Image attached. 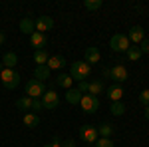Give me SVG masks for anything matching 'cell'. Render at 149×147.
<instances>
[{
	"label": "cell",
	"instance_id": "obj_1",
	"mask_svg": "<svg viewBox=\"0 0 149 147\" xmlns=\"http://www.w3.org/2000/svg\"><path fill=\"white\" fill-rule=\"evenodd\" d=\"M90 74H92V66L88 64V62H74L72 64V68H70V76L74 82H86V79L90 78Z\"/></svg>",
	"mask_w": 149,
	"mask_h": 147
},
{
	"label": "cell",
	"instance_id": "obj_2",
	"mask_svg": "<svg viewBox=\"0 0 149 147\" xmlns=\"http://www.w3.org/2000/svg\"><path fill=\"white\" fill-rule=\"evenodd\" d=\"M24 90H26V95H28L30 100H42V95L46 93V86H44V82L28 79L26 86H24Z\"/></svg>",
	"mask_w": 149,
	"mask_h": 147
},
{
	"label": "cell",
	"instance_id": "obj_3",
	"mask_svg": "<svg viewBox=\"0 0 149 147\" xmlns=\"http://www.w3.org/2000/svg\"><path fill=\"white\" fill-rule=\"evenodd\" d=\"M0 79H2V86H4L6 90H16L18 84H20L18 72H16V70H8V68H4L0 72Z\"/></svg>",
	"mask_w": 149,
	"mask_h": 147
},
{
	"label": "cell",
	"instance_id": "obj_4",
	"mask_svg": "<svg viewBox=\"0 0 149 147\" xmlns=\"http://www.w3.org/2000/svg\"><path fill=\"white\" fill-rule=\"evenodd\" d=\"M109 48L113 52H127L131 48V42H129V38L125 34H113L111 40H109Z\"/></svg>",
	"mask_w": 149,
	"mask_h": 147
},
{
	"label": "cell",
	"instance_id": "obj_5",
	"mask_svg": "<svg viewBox=\"0 0 149 147\" xmlns=\"http://www.w3.org/2000/svg\"><path fill=\"white\" fill-rule=\"evenodd\" d=\"M80 105H81V109H84L86 113H95L97 107H100V100L93 98V95H90V93H84L81 100H80Z\"/></svg>",
	"mask_w": 149,
	"mask_h": 147
},
{
	"label": "cell",
	"instance_id": "obj_6",
	"mask_svg": "<svg viewBox=\"0 0 149 147\" xmlns=\"http://www.w3.org/2000/svg\"><path fill=\"white\" fill-rule=\"evenodd\" d=\"M107 76L113 79L115 84H123V82H127V68L125 66H121V64H117V66H113L111 70H107Z\"/></svg>",
	"mask_w": 149,
	"mask_h": 147
},
{
	"label": "cell",
	"instance_id": "obj_7",
	"mask_svg": "<svg viewBox=\"0 0 149 147\" xmlns=\"http://www.w3.org/2000/svg\"><path fill=\"white\" fill-rule=\"evenodd\" d=\"M42 105H44V109H56L58 105H60V95H58L54 90H48L44 95H42Z\"/></svg>",
	"mask_w": 149,
	"mask_h": 147
},
{
	"label": "cell",
	"instance_id": "obj_8",
	"mask_svg": "<svg viewBox=\"0 0 149 147\" xmlns=\"http://www.w3.org/2000/svg\"><path fill=\"white\" fill-rule=\"evenodd\" d=\"M80 137L86 141V143H95L97 141V127L95 125H84L81 127V131H80Z\"/></svg>",
	"mask_w": 149,
	"mask_h": 147
},
{
	"label": "cell",
	"instance_id": "obj_9",
	"mask_svg": "<svg viewBox=\"0 0 149 147\" xmlns=\"http://www.w3.org/2000/svg\"><path fill=\"white\" fill-rule=\"evenodd\" d=\"M34 24H36V32H42V34H46L54 28V20L50 16H40L34 20Z\"/></svg>",
	"mask_w": 149,
	"mask_h": 147
},
{
	"label": "cell",
	"instance_id": "obj_10",
	"mask_svg": "<svg viewBox=\"0 0 149 147\" xmlns=\"http://www.w3.org/2000/svg\"><path fill=\"white\" fill-rule=\"evenodd\" d=\"M30 46L36 48V50H44L48 46V36L42 34V32H34V34L30 36Z\"/></svg>",
	"mask_w": 149,
	"mask_h": 147
},
{
	"label": "cell",
	"instance_id": "obj_11",
	"mask_svg": "<svg viewBox=\"0 0 149 147\" xmlns=\"http://www.w3.org/2000/svg\"><path fill=\"white\" fill-rule=\"evenodd\" d=\"M107 100L113 103V102H121V98H123V88L119 86V84H111L109 88H107Z\"/></svg>",
	"mask_w": 149,
	"mask_h": 147
},
{
	"label": "cell",
	"instance_id": "obj_12",
	"mask_svg": "<svg viewBox=\"0 0 149 147\" xmlns=\"http://www.w3.org/2000/svg\"><path fill=\"white\" fill-rule=\"evenodd\" d=\"M127 38H129V42H133V44H141V42L145 40V32H143L141 26H133V28L127 32Z\"/></svg>",
	"mask_w": 149,
	"mask_h": 147
},
{
	"label": "cell",
	"instance_id": "obj_13",
	"mask_svg": "<svg viewBox=\"0 0 149 147\" xmlns=\"http://www.w3.org/2000/svg\"><path fill=\"white\" fill-rule=\"evenodd\" d=\"M2 66L8 70H14L18 66V56L14 54V52H6L4 56H2Z\"/></svg>",
	"mask_w": 149,
	"mask_h": 147
},
{
	"label": "cell",
	"instance_id": "obj_14",
	"mask_svg": "<svg viewBox=\"0 0 149 147\" xmlns=\"http://www.w3.org/2000/svg\"><path fill=\"white\" fill-rule=\"evenodd\" d=\"M100 58H102L100 50H97L95 46H92V48L86 50V60H84V62H88V64L92 66V64H97V62H100Z\"/></svg>",
	"mask_w": 149,
	"mask_h": 147
},
{
	"label": "cell",
	"instance_id": "obj_15",
	"mask_svg": "<svg viewBox=\"0 0 149 147\" xmlns=\"http://www.w3.org/2000/svg\"><path fill=\"white\" fill-rule=\"evenodd\" d=\"M20 32L32 36V34L36 32V24H34V20H32V18H28V16H26V18H22V20H20Z\"/></svg>",
	"mask_w": 149,
	"mask_h": 147
},
{
	"label": "cell",
	"instance_id": "obj_16",
	"mask_svg": "<svg viewBox=\"0 0 149 147\" xmlns=\"http://www.w3.org/2000/svg\"><path fill=\"white\" fill-rule=\"evenodd\" d=\"M46 66L50 70H62L64 66H66V58H64V56H50Z\"/></svg>",
	"mask_w": 149,
	"mask_h": 147
},
{
	"label": "cell",
	"instance_id": "obj_17",
	"mask_svg": "<svg viewBox=\"0 0 149 147\" xmlns=\"http://www.w3.org/2000/svg\"><path fill=\"white\" fill-rule=\"evenodd\" d=\"M80 100H81V93H80L78 88H70V90L66 91V102L68 103L76 105V103H80Z\"/></svg>",
	"mask_w": 149,
	"mask_h": 147
},
{
	"label": "cell",
	"instance_id": "obj_18",
	"mask_svg": "<svg viewBox=\"0 0 149 147\" xmlns=\"http://www.w3.org/2000/svg\"><path fill=\"white\" fill-rule=\"evenodd\" d=\"M50 72H52V70L48 68V66H36V70H34V79L44 82V79L50 78Z\"/></svg>",
	"mask_w": 149,
	"mask_h": 147
},
{
	"label": "cell",
	"instance_id": "obj_19",
	"mask_svg": "<svg viewBox=\"0 0 149 147\" xmlns=\"http://www.w3.org/2000/svg\"><path fill=\"white\" fill-rule=\"evenodd\" d=\"M72 84H74V79H72L70 74H60L58 79H56V86L64 88V90H70V88H72Z\"/></svg>",
	"mask_w": 149,
	"mask_h": 147
},
{
	"label": "cell",
	"instance_id": "obj_20",
	"mask_svg": "<svg viewBox=\"0 0 149 147\" xmlns=\"http://www.w3.org/2000/svg\"><path fill=\"white\" fill-rule=\"evenodd\" d=\"M24 125L26 127H38L40 125V117L36 115V113H24Z\"/></svg>",
	"mask_w": 149,
	"mask_h": 147
},
{
	"label": "cell",
	"instance_id": "obj_21",
	"mask_svg": "<svg viewBox=\"0 0 149 147\" xmlns=\"http://www.w3.org/2000/svg\"><path fill=\"white\" fill-rule=\"evenodd\" d=\"M16 107H18L20 111H30V107H32V100H30L28 95H22V98L16 100Z\"/></svg>",
	"mask_w": 149,
	"mask_h": 147
},
{
	"label": "cell",
	"instance_id": "obj_22",
	"mask_svg": "<svg viewBox=\"0 0 149 147\" xmlns=\"http://www.w3.org/2000/svg\"><path fill=\"white\" fill-rule=\"evenodd\" d=\"M48 58H50V56H48L46 50H36V52H34V62L38 64V66H46Z\"/></svg>",
	"mask_w": 149,
	"mask_h": 147
},
{
	"label": "cell",
	"instance_id": "obj_23",
	"mask_svg": "<svg viewBox=\"0 0 149 147\" xmlns=\"http://www.w3.org/2000/svg\"><path fill=\"white\" fill-rule=\"evenodd\" d=\"M102 91H103V84L100 82V79H95V82H90V90H88V93H90V95L97 98Z\"/></svg>",
	"mask_w": 149,
	"mask_h": 147
},
{
	"label": "cell",
	"instance_id": "obj_24",
	"mask_svg": "<svg viewBox=\"0 0 149 147\" xmlns=\"http://www.w3.org/2000/svg\"><path fill=\"white\" fill-rule=\"evenodd\" d=\"M111 133H113V127L109 123H102L97 127V135L100 137H111Z\"/></svg>",
	"mask_w": 149,
	"mask_h": 147
},
{
	"label": "cell",
	"instance_id": "obj_25",
	"mask_svg": "<svg viewBox=\"0 0 149 147\" xmlns=\"http://www.w3.org/2000/svg\"><path fill=\"white\" fill-rule=\"evenodd\" d=\"M84 6H86L88 10L95 12V10H100V8L103 6V0H84Z\"/></svg>",
	"mask_w": 149,
	"mask_h": 147
},
{
	"label": "cell",
	"instance_id": "obj_26",
	"mask_svg": "<svg viewBox=\"0 0 149 147\" xmlns=\"http://www.w3.org/2000/svg\"><path fill=\"white\" fill-rule=\"evenodd\" d=\"M111 113L117 115V117L123 115V113H125V105H123V102H113L111 103Z\"/></svg>",
	"mask_w": 149,
	"mask_h": 147
},
{
	"label": "cell",
	"instance_id": "obj_27",
	"mask_svg": "<svg viewBox=\"0 0 149 147\" xmlns=\"http://www.w3.org/2000/svg\"><path fill=\"white\" fill-rule=\"evenodd\" d=\"M139 58H141V50H139V48H129V50H127V60L137 62Z\"/></svg>",
	"mask_w": 149,
	"mask_h": 147
},
{
	"label": "cell",
	"instance_id": "obj_28",
	"mask_svg": "<svg viewBox=\"0 0 149 147\" xmlns=\"http://www.w3.org/2000/svg\"><path fill=\"white\" fill-rule=\"evenodd\" d=\"M93 145H95V147H115L113 143H111L109 137H97V141H95Z\"/></svg>",
	"mask_w": 149,
	"mask_h": 147
},
{
	"label": "cell",
	"instance_id": "obj_29",
	"mask_svg": "<svg viewBox=\"0 0 149 147\" xmlns=\"http://www.w3.org/2000/svg\"><path fill=\"white\" fill-rule=\"evenodd\" d=\"M139 102L143 103L145 107H147V105H149V90H143V91H141V93H139Z\"/></svg>",
	"mask_w": 149,
	"mask_h": 147
},
{
	"label": "cell",
	"instance_id": "obj_30",
	"mask_svg": "<svg viewBox=\"0 0 149 147\" xmlns=\"http://www.w3.org/2000/svg\"><path fill=\"white\" fill-rule=\"evenodd\" d=\"M78 90H80L81 95L88 93V90H90V82H88V79H86V82H80V84H78Z\"/></svg>",
	"mask_w": 149,
	"mask_h": 147
},
{
	"label": "cell",
	"instance_id": "obj_31",
	"mask_svg": "<svg viewBox=\"0 0 149 147\" xmlns=\"http://www.w3.org/2000/svg\"><path fill=\"white\" fill-rule=\"evenodd\" d=\"M32 111H40V109H44V105H42V102L40 100H32V107H30Z\"/></svg>",
	"mask_w": 149,
	"mask_h": 147
},
{
	"label": "cell",
	"instance_id": "obj_32",
	"mask_svg": "<svg viewBox=\"0 0 149 147\" xmlns=\"http://www.w3.org/2000/svg\"><path fill=\"white\" fill-rule=\"evenodd\" d=\"M139 50H141V54H149V40L147 38L141 42V48H139Z\"/></svg>",
	"mask_w": 149,
	"mask_h": 147
},
{
	"label": "cell",
	"instance_id": "obj_33",
	"mask_svg": "<svg viewBox=\"0 0 149 147\" xmlns=\"http://www.w3.org/2000/svg\"><path fill=\"white\" fill-rule=\"evenodd\" d=\"M44 147H62V141H60V137H54V141L52 143H46Z\"/></svg>",
	"mask_w": 149,
	"mask_h": 147
},
{
	"label": "cell",
	"instance_id": "obj_34",
	"mask_svg": "<svg viewBox=\"0 0 149 147\" xmlns=\"http://www.w3.org/2000/svg\"><path fill=\"white\" fill-rule=\"evenodd\" d=\"M62 147H76V143H74V139H66Z\"/></svg>",
	"mask_w": 149,
	"mask_h": 147
},
{
	"label": "cell",
	"instance_id": "obj_35",
	"mask_svg": "<svg viewBox=\"0 0 149 147\" xmlns=\"http://www.w3.org/2000/svg\"><path fill=\"white\" fill-rule=\"evenodd\" d=\"M4 40H6V36H4V32L0 30V44H4Z\"/></svg>",
	"mask_w": 149,
	"mask_h": 147
},
{
	"label": "cell",
	"instance_id": "obj_36",
	"mask_svg": "<svg viewBox=\"0 0 149 147\" xmlns=\"http://www.w3.org/2000/svg\"><path fill=\"white\" fill-rule=\"evenodd\" d=\"M145 117H147V119H149V105H147V107H145Z\"/></svg>",
	"mask_w": 149,
	"mask_h": 147
},
{
	"label": "cell",
	"instance_id": "obj_37",
	"mask_svg": "<svg viewBox=\"0 0 149 147\" xmlns=\"http://www.w3.org/2000/svg\"><path fill=\"white\" fill-rule=\"evenodd\" d=\"M2 70H4V66H2V62H0V72H2Z\"/></svg>",
	"mask_w": 149,
	"mask_h": 147
},
{
	"label": "cell",
	"instance_id": "obj_38",
	"mask_svg": "<svg viewBox=\"0 0 149 147\" xmlns=\"http://www.w3.org/2000/svg\"><path fill=\"white\" fill-rule=\"evenodd\" d=\"M147 133H149V127H147Z\"/></svg>",
	"mask_w": 149,
	"mask_h": 147
}]
</instances>
